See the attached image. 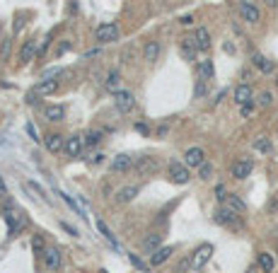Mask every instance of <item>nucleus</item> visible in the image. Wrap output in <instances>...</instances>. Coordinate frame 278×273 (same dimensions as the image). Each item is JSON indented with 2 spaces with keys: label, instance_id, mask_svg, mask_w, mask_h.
Masks as SVG:
<instances>
[{
  "label": "nucleus",
  "instance_id": "obj_1",
  "mask_svg": "<svg viewBox=\"0 0 278 273\" xmlns=\"http://www.w3.org/2000/svg\"><path fill=\"white\" fill-rule=\"evenodd\" d=\"M3 218L8 222V230H10V235H20L24 228H27V218H24V213L20 210L17 206H3Z\"/></svg>",
  "mask_w": 278,
  "mask_h": 273
},
{
  "label": "nucleus",
  "instance_id": "obj_2",
  "mask_svg": "<svg viewBox=\"0 0 278 273\" xmlns=\"http://www.w3.org/2000/svg\"><path fill=\"white\" fill-rule=\"evenodd\" d=\"M119 36H121V27L116 22H104L95 29V41L100 46L111 44V41H119Z\"/></svg>",
  "mask_w": 278,
  "mask_h": 273
},
{
  "label": "nucleus",
  "instance_id": "obj_3",
  "mask_svg": "<svg viewBox=\"0 0 278 273\" xmlns=\"http://www.w3.org/2000/svg\"><path fill=\"white\" fill-rule=\"evenodd\" d=\"M114 107L121 114H131L135 109V97L131 89H116L114 92Z\"/></svg>",
  "mask_w": 278,
  "mask_h": 273
},
{
  "label": "nucleus",
  "instance_id": "obj_4",
  "mask_svg": "<svg viewBox=\"0 0 278 273\" xmlns=\"http://www.w3.org/2000/svg\"><path fill=\"white\" fill-rule=\"evenodd\" d=\"M213 256V244H201L191 254V271H201Z\"/></svg>",
  "mask_w": 278,
  "mask_h": 273
},
{
  "label": "nucleus",
  "instance_id": "obj_5",
  "mask_svg": "<svg viewBox=\"0 0 278 273\" xmlns=\"http://www.w3.org/2000/svg\"><path fill=\"white\" fill-rule=\"evenodd\" d=\"M167 176H169V181L172 184H189V179H191V172H189V167L187 164H181V162H169V169H167Z\"/></svg>",
  "mask_w": 278,
  "mask_h": 273
},
{
  "label": "nucleus",
  "instance_id": "obj_6",
  "mask_svg": "<svg viewBox=\"0 0 278 273\" xmlns=\"http://www.w3.org/2000/svg\"><path fill=\"white\" fill-rule=\"evenodd\" d=\"M213 220L218 222V225H222V228H242V222H240V215L235 213V210H230V208H218L215 210V215H213Z\"/></svg>",
  "mask_w": 278,
  "mask_h": 273
},
{
  "label": "nucleus",
  "instance_id": "obj_7",
  "mask_svg": "<svg viewBox=\"0 0 278 273\" xmlns=\"http://www.w3.org/2000/svg\"><path fill=\"white\" fill-rule=\"evenodd\" d=\"M133 167H135V160L128 153L116 155V157L111 160V172H114V174H126V172H131Z\"/></svg>",
  "mask_w": 278,
  "mask_h": 273
},
{
  "label": "nucleus",
  "instance_id": "obj_8",
  "mask_svg": "<svg viewBox=\"0 0 278 273\" xmlns=\"http://www.w3.org/2000/svg\"><path fill=\"white\" fill-rule=\"evenodd\" d=\"M240 17H242L245 22H249V24H256L259 20H261V12H259V8H256L254 3L242 0V3H240Z\"/></svg>",
  "mask_w": 278,
  "mask_h": 273
},
{
  "label": "nucleus",
  "instance_id": "obj_9",
  "mask_svg": "<svg viewBox=\"0 0 278 273\" xmlns=\"http://www.w3.org/2000/svg\"><path fill=\"white\" fill-rule=\"evenodd\" d=\"M82 148H85V138H82V135H68L63 153H66L68 157H80V155H82Z\"/></svg>",
  "mask_w": 278,
  "mask_h": 273
},
{
  "label": "nucleus",
  "instance_id": "obj_10",
  "mask_svg": "<svg viewBox=\"0 0 278 273\" xmlns=\"http://www.w3.org/2000/svg\"><path fill=\"white\" fill-rule=\"evenodd\" d=\"M41 259H44V266H46V271L49 273H56L61 268V251L56 249V247H46Z\"/></svg>",
  "mask_w": 278,
  "mask_h": 273
},
{
  "label": "nucleus",
  "instance_id": "obj_11",
  "mask_svg": "<svg viewBox=\"0 0 278 273\" xmlns=\"http://www.w3.org/2000/svg\"><path fill=\"white\" fill-rule=\"evenodd\" d=\"M44 145H46V150L49 153H63V148H66V138L61 135V133H46L44 135Z\"/></svg>",
  "mask_w": 278,
  "mask_h": 273
},
{
  "label": "nucleus",
  "instance_id": "obj_12",
  "mask_svg": "<svg viewBox=\"0 0 278 273\" xmlns=\"http://www.w3.org/2000/svg\"><path fill=\"white\" fill-rule=\"evenodd\" d=\"M252 169H254L252 160L242 157V160H235V162H233V169H230V174H233L235 179H247V176L252 174Z\"/></svg>",
  "mask_w": 278,
  "mask_h": 273
},
{
  "label": "nucleus",
  "instance_id": "obj_13",
  "mask_svg": "<svg viewBox=\"0 0 278 273\" xmlns=\"http://www.w3.org/2000/svg\"><path fill=\"white\" fill-rule=\"evenodd\" d=\"M206 162V153H203V148H199V145H196V148H189V150H187V153H184V164H187V167H201V164Z\"/></svg>",
  "mask_w": 278,
  "mask_h": 273
},
{
  "label": "nucleus",
  "instance_id": "obj_14",
  "mask_svg": "<svg viewBox=\"0 0 278 273\" xmlns=\"http://www.w3.org/2000/svg\"><path fill=\"white\" fill-rule=\"evenodd\" d=\"M34 56H39V44H36V39H27L22 44V49H20V63H29V61H34Z\"/></svg>",
  "mask_w": 278,
  "mask_h": 273
},
{
  "label": "nucleus",
  "instance_id": "obj_15",
  "mask_svg": "<svg viewBox=\"0 0 278 273\" xmlns=\"http://www.w3.org/2000/svg\"><path fill=\"white\" fill-rule=\"evenodd\" d=\"M179 54L184 61H196V54H199V49L194 44V36H184L181 41H179Z\"/></svg>",
  "mask_w": 278,
  "mask_h": 273
},
{
  "label": "nucleus",
  "instance_id": "obj_16",
  "mask_svg": "<svg viewBox=\"0 0 278 273\" xmlns=\"http://www.w3.org/2000/svg\"><path fill=\"white\" fill-rule=\"evenodd\" d=\"M235 102L240 104V107H245V104H252L254 102V92H252V87L247 85V82H242V85H237L235 87Z\"/></svg>",
  "mask_w": 278,
  "mask_h": 273
},
{
  "label": "nucleus",
  "instance_id": "obj_17",
  "mask_svg": "<svg viewBox=\"0 0 278 273\" xmlns=\"http://www.w3.org/2000/svg\"><path fill=\"white\" fill-rule=\"evenodd\" d=\"M194 44L199 49L201 54H206V51H211V34L206 27H199L196 32H194Z\"/></svg>",
  "mask_w": 278,
  "mask_h": 273
},
{
  "label": "nucleus",
  "instance_id": "obj_18",
  "mask_svg": "<svg viewBox=\"0 0 278 273\" xmlns=\"http://www.w3.org/2000/svg\"><path fill=\"white\" fill-rule=\"evenodd\" d=\"M135 172H138L141 176L155 174V172H157L155 157H138V160H135Z\"/></svg>",
  "mask_w": 278,
  "mask_h": 273
},
{
  "label": "nucleus",
  "instance_id": "obj_19",
  "mask_svg": "<svg viewBox=\"0 0 278 273\" xmlns=\"http://www.w3.org/2000/svg\"><path fill=\"white\" fill-rule=\"evenodd\" d=\"M172 254H174V247H160L155 254H150V266H162L172 259Z\"/></svg>",
  "mask_w": 278,
  "mask_h": 273
},
{
  "label": "nucleus",
  "instance_id": "obj_20",
  "mask_svg": "<svg viewBox=\"0 0 278 273\" xmlns=\"http://www.w3.org/2000/svg\"><path fill=\"white\" fill-rule=\"evenodd\" d=\"M160 51H162L160 41H145V46H143V61H148V63H155L157 58H160Z\"/></svg>",
  "mask_w": 278,
  "mask_h": 273
},
{
  "label": "nucleus",
  "instance_id": "obj_21",
  "mask_svg": "<svg viewBox=\"0 0 278 273\" xmlns=\"http://www.w3.org/2000/svg\"><path fill=\"white\" fill-rule=\"evenodd\" d=\"M44 116L49 121H66V107L63 104H46Z\"/></svg>",
  "mask_w": 278,
  "mask_h": 273
},
{
  "label": "nucleus",
  "instance_id": "obj_22",
  "mask_svg": "<svg viewBox=\"0 0 278 273\" xmlns=\"http://www.w3.org/2000/svg\"><path fill=\"white\" fill-rule=\"evenodd\" d=\"M56 89H58V80H51V77H46V80H41L36 87L32 89L36 97H41V95H54Z\"/></svg>",
  "mask_w": 278,
  "mask_h": 273
},
{
  "label": "nucleus",
  "instance_id": "obj_23",
  "mask_svg": "<svg viewBox=\"0 0 278 273\" xmlns=\"http://www.w3.org/2000/svg\"><path fill=\"white\" fill-rule=\"evenodd\" d=\"M256 266H259V271L261 273H273V268H276V259H273L268 251H261L259 259H256Z\"/></svg>",
  "mask_w": 278,
  "mask_h": 273
},
{
  "label": "nucleus",
  "instance_id": "obj_24",
  "mask_svg": "<svg viewBox=\"0 0 278 273\" xmlns=\"http://www.w3.org/2000/svg\"><path fill=\"white\" fill-rule=\"evenodd\" d=\"M225 208H230V210H235V213L240 215V213H245L247 210V203L237 196V194H227V198H225Z\"/></svg>",
  "mask_w": 278,
  "mask_h": 273
},
{
  "label": "nucleus",
  "instance_id": "obj_25",
  "mask_svg": "<svg viewBox=\"0 0 278 273\" xmlns=\"http://www.w3.org/2000/svg\"><path fill=\"white\" fill-rule=\"evenodd\" d=\"M141 186H123L121 191L116 194V203H131L135 196H138Z\"/></svg>",
  "mask_w": 278,
  "mask_h": 273
},
{
  "label": "nucleus",
  "instance_id": "obj_26",
  "mask_svg": "<svg viewBox=\"0 0 278 273\" xmlns=\"http://www.w3.org/2000/svg\"><path fill=\"white\" fill-rule=\"evenodd\" d=\"M215 75V68H213V61H201L199 63V80H213Z\"/></svg>",
  "mask_w": 278,
  "mask_h": 273
},
{
  "label": "nucleus",
  "instance_id": "obj_27",
  "mask_svg": "<svg viewBox=\"0 0 278 273\" xmlns=\"http://www.w3.org/2000/svg\"><path fill=\"white\" fill-rule=\"evenodd\" d=\"M141 247H143L145 254H155V251L160 249V235H148Z\"/></svg>",
  "mask_w": 278,
  "mask_h": 273
},
{
  "label": "nucleus",
  "instance_id": "obj_28",
  "mask_svg": "<svg viewBox=\"0 0 278 273\" xmlns=\"http://www.w3.org/2000/svg\"><path fill=\"white\" fill-rule=\"evenodd\" d=\"M252 63H254V66L259 68L261 73H271V70H273V61L264 58L261 54H254V56H252Z\"/></svg>",
  "mask_w": 278,
  "mask_h": 273
},
{
  "label": "nucleus",
  "instance_id": "obj_29",
  "mask_svg": "<svg viewBox=\"0 0 278 273\" xmlns=\"http://www.w3.org/2000/svg\"><path fill=\"white\" fill-rule=\"evenodd\" d=\"M10 51H12V39L10 36H5V39L0 41V61H3V63L10 61Z\"/></svg>",
  "mask_w": 278,
  "mask_h": 273
},
{
  "label": "nucleus",
  "instance_id": "obj_30",
  "mask_svg": "<svg viewBox=\"0 0 278 273\" xmlns=\"http://www.w3.org/2000/svg\"><path fill=\"white\" fill-rule=\"evenodd\" d=\"M119 82H121V75H119V70H109L107 73V89H114L116 92V87H119Z\"/></svg>",
  "mask_w": 278,
  "mask_h": 273
},
{
  "label": "nucleus",
  "instance_id": "obj_31",
  "mask_svg": "<svg viewBox=\"0 0 278 273\" xmlns=\"http://www.w3.org/2000/svg\"><path fill=\"white\" fill-rule=\"evenodd\" d=\"M32 251L36 254V256H44L46 244H44V237H41V235H34L32 237Z\"/></svg>",
  "mask_w": 278,
  "mask_h": 273
},
{
  "label": "nucleus",
  "instance_id": "obj_32",
  "mask_svg": "<svg viewBox=\"0 0 278 273\" xmlns=\"http://www.w3.org/2000/svg\"><path fill=\"white\" fill-rule=\"evenodd\" d=\"M24 189H27V191H34V194H36V196L41 198L44 203H51V201H49V196L44 194V189H41L39 184H34V181H24Z\"/></svg>",
  "mask_w": 278,
  "mask_h": 273
},
{
  "label": "nucleus",
  "instance_id": "obj_33",
  "mask_svg": "<svg viewBox=\"0 0 278 273\" xmlns=\"http://www.w3.org/2000/svg\"><path fill=\"white\" fill-rule=\"evenodd\" d=\"M97 230L102 232V237H104V240L111 242V247H116V240H114V235H111V230L107 228V222H104V220H97Z\"/></svg>",
  "mask_w": 278,
  "mask_h": 273
},
{
  "label": "nucleus",
  "instance_id": "obj_34",
  "mask_svg": "<svg viewBox=\"0 0 278 273\" xmlns=\"http://www.w3.org/2000/svg\"><path fill=\"white\" fill-rule=\"evenodd\" d=\"M254 150L256 153H271V141L264 138V135H259V138L254 141Z\"/></svg>",
  "mask_w": 278,
  "mask_h": 273
},
{
  "label": "nucleus",
  "instance_id": "obj_35",
  "mask_svg": "<svg viewBox=\"0 0 278 273\" xmlns=\"http://www.w3.org/2000/svg\"><path fill=\"white\" fill-rule=\"evenodd\" d=\"M58 196L63 198V201H66L68 206L73 208V210H75V213H78V215H82V218H87V215H85V210H82V208H80L78 203H75V198H73V196H68V194H63V191H58Z\"/></svg>",
  "mask_w": 278,
  "mask_h": 273
},
{
  "label": "nucleus",
  "instance_id": "obj_36",
  "mask_svg": "<svg viewBox=\"0 0 278 273\" xmlns=\"http://www.w3.org/2000/svg\"><path fill=\"white\" fill-rule=\"evenodd\" d=\"M82 138H85V145L95 148V145H100V143H102V133L100 131H89V133H85Z\"/></svg>",
  "mask_w": 278,
  "mask_h": 273
},
{
  "label": "nucleus",
  "instance_id": "obj_37",
  "mask_svg": "<svg viewBox=\"0 0 278 273\" xmlns=\"http://www.w3.org/2000/svg\"><path fill=\"white\" fill-rule=\"evenodd\" d=\"M211 174H213V164L211 162H203L199 167V176L203 179V181H208V179H211Z\"/></svg>",
  "mask_w": 278,
  "mask_h": 273
},
{
  "label": "nucleus",
  "instance_id": "obj_38",
  "mask_svg": "<svg viewBox=\"0 0 278 273\" xmlns=\"http://www.w3.org/2000/svg\"><path fill=\"white\" fill-rule=\"evenodd\" d=\"M206 92H208V87H206V80H199V82H196V87H194V97H196V99L206 97Z\"/></svg>",
  "mask_w": 278,
  "mask_h": 273
},
{
  "label": "nucleus",
  "instance_id": "obj_39",
  "mask_svg": "<svg viewBox=\"0 0 278 273\" xmlns=\"http://www.w3.org/2000/svg\"><path fill=\"white\" fill-rule=\"evenodd\" d=\"M128 261L133 263L138 271H148V263H143L141 259H138V254H128Z\"/></svg>",
  "mask_w": 278,
  "mask_h": 273
},
{
  "label": "nucleus",
  "instance_id": "obj_40",
  "mask_svg": "<svg viewBox=\"0 0 278 273\" xmlns=\"http://www.w3.org/2000/svg\"><path fill=\"white\" fill-rule=\"evenodd\" d=\"M271 102H273V95H271V92H261V95H259V107H268Z\"/></svg>",
  "mask_w": 278,
  "mask_h": 273
},
{
  "label": "nucleus",
  "instance_id": "obj_41",
  "mask_svg": "<svg viewBox=\"0 0 278 273\" xmlns=\"http://www.w3.org/2000/svg\"><path fill=\"white\" fill-rule=\"evenodd\" d=\"M24 128H27V133H29V135H32V141H34V143H39V141H41V138H39V135H36V128H34L32 123H27V126H24Z\"/></svg>",
  "mask_w": 278,
  "mask_h": 273
},
{
  "label": "nucleus",
  "instance_id": "obj_42",
  "mask_svg": "<svg viewBox=\"0 0 278 273\" xmlns=\"http://www.w3.org/2000/svg\"><path fill=\"white\" fill-rule=\"evenodd\" d=\"M0 198H8V184H5L3 174H0Z\"/></svg>",
  "mask_w": 278,
  "mask_h": 273
},
{
  "label": "nucleus",
  "instance_id": "obj_43",
  "mask_svg": "<svg viewBox=\"0 0 278 273\" xmlns=\"http://www.w3.org/2000/svg\"><path fill=\"white\" fill-rule=\"evenodd\" d=\"M252 111H254V102H252V104H245V107L240 109V114H242V116H249Z\"/></svg>",
  "mask_w": 278,
  "mask_h": 273
},
{
  "label": "nucleus",
  "instance_id": "obj_44",
  "mask_svg": "<svg viewBox=\"0 0 278 273\" xmlns=\"http://www.w3.org/2000/svg\"><path fill=\"white\" fill-rule=\"evenodd\" d=\"M61 228L66 230L68 235H73V237H78V230H75V228H70V225H68V222H61Z\"/></svg>",
  "mask_w": 278,
  "mask_h": 273
},
{
  "label": "nucleus",
  "instance_id": "obj_45",
  "mask_svg": "<svg viewBox=\"0 0 278 273\" xmlns=\"http://www.w3.org/2000/svg\"><path fill=\"white\" fill-rule=\"evenodd\" d=\"M191 22H194V17H191V15H184V17L179 20V24H184V27H189Z\"/></svg>",
  "mask_w": 278,
  "mask_h": 273
},
{
  "label": "nucleus",
  "instance_id": "obj_46",
  "mask_svg": "<svg viewBox=\"0 0 278 273\" xmlns=\"http://www.w3.org/2000/svg\"><path fill=\"white\" fill-rule=\"evenodd\" d=\"M68 49H70V44H68V41H63V44L58 46V56H61V54H66Z\"/></svg>",
  "mask_w": 278,
  "mask_h": 273
},
{
  "label": "nucleus",
  "instance_id": "obj_47",
  "mask_svg": "<svg viewBox=\"0 0 278 273\" xmlns=\"http://www.w3.org/2000/svg\"><path fill=\"white\" fill-rule=\"evenodd\" d=\"M222 49H225L227 54H235V46H233V44H225V46H222Z\"/></svg>",
  "mask_w": 278,
  "mask_h": 273
},
{
  "label": "nucleus",
  "instance_id": "obj_48",
  "mask_svg": "<svg viewBox=\"0 0 278 273\" xmlns=\"http://www.w3.org/2000/svg\"><path fill=\"white\" fill-rule=\"evenodd\" d=\"M266 3H268V8H276L278 5V0H266Z\"/></svg>",
  "mask_w": 278,
  "mask_h": 273
},
{
  "label": "nucleus",
  "instance_id": "obj_49",
  "mask_svg": "<svg viewBox=\"0 0 278 273\" xmlns=\"http://www.w3.org/2000/svg\"><path fill=\"white\" fill-rule=\"evenodd\" d=\"M247 273H256V268H249V271H247Z\"/></svg>",
  "mask_w": 278,
  "mask_h": 273
},
{
  "label": "nucleus",
  "instance_id": "obj_50",
  "mask_svg": "<svg viewBox=\"0 0 278 273\" xmlns=\"http://www.w3.org/2000/svg\"><path fill=\"white\" fill-rule=\"evenodd\" d=\"M276 85H278V80H276Z\"/></svg>",
  "mask_w": 278,
  "mask_h": 273
}]
</instances>
